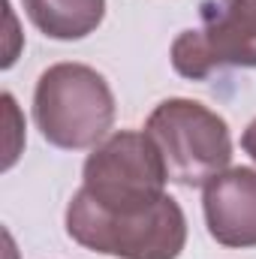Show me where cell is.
Listing matches in <instances>:
<instances>
[{
	"label": "cell",
	"mask_w": 256,
	"mask_h": 259,
	"mask_svg": "<svg viewBox=\"0 0 256 259\" xmlns=\"http://www.w3.org/2000/svg\"><path fill=\"white\" fill-rule=\"evenodd\" d=\"M27 18L49 39H84L106 18V0H21Z\"/></svg>",
	"instance_id": "obj_7"
},
{
	"label": "cell",
	"mask_w": 256,
	"mask_h": 259,
	"mask_svg": "<svg viewBox=\"0 0 256 259\" xmlns=\"http://www.w3.org/2000/svg\"><path fill=\"white\" fill-rule=\"evenodd\" d=\"M66 235L103 256L118 259H178L187 244V220L172 196L136 217L106 214L84 190L66 205Z\"/></svg>",
	"instance_id": "obj_2"
},
{
	"label": "cell",
	"mask_w": 256,
	"mask_h": 259,
	"mask_svg": "<svg viewBox=\"0 0 256 259\" xmlns=\"http://www.w3.org/2000/svg\"><path fill=\"white\" fill-rule=\"evenodd\" d=\"M166 166L148 133L118 130L84 160L81 190L115 217H136L166 196Z\"/></svg>",
	"instance_id": "obj_3"
},
{
	"label": "cell",
	"mask_w": 256,
	"mask_h": 259,
	"mask_svg": "<svg viewBox=\"0 0 256 259\" xmlns=\"http://www.w3.org/2000/svg\"><path fill=\"white\" fill-rule=\"evenodd\" d=\"M33 121L55 148H97L115 124V94L94 66L55 64L36 81Z\"/></svg>",
	"instance_id": "obj_1"
},
{
	"label": "cell",
	"mask_w": 256,
	"mask_h": 259,
	"mask_svg": "<svg viewBox=\"0 0 256 259\" xmlns=\"http://www.w3.org/2000/svg\"><path fill=\"white\" fill-rule=\"evenodd\" d=\"M178 75L202 81L217 69H256V0H205L202 24L172 42Z\"/></svg>",
	"instance_id": "obj_5"
},
{
	"label": "cell",
	"mask_w": 256,
	"mask_h": 259,
	"mask_svg": "<svg viewBox=\"0 0 256 259\" xmlns=\"http://www.w3.org/2000/svg\"><path fill=\"white\" fill-rule=\"evenodd\" d=\"M205 226L223 247H256V169L235 166L205 184Z\"/></svg>",
	"instance_id": "obj_6"
},
{
	"label": "cell",
	"mask_w": 256,
	"mask_h": 259,
	"mask_svg": "<svg viewBox=\"0 0 256 259\" xmlns=\"http://www.w3.org/2000/svg\"><path fill=\"white\" fill-rule=\"evenodd\" d=\"M241 148L250 154V160L256 163V118L247 124V130H244V136H241Z\"/></svg>",
	"instance_id": "obj_8"
},
{
	"label": "cell",
	"mask_w": 256,
	"mask_h": 259,
	"mask_svg": "<svg viewBox=\"0 0 256 259\" xmlns=\"http://www.w3.org/2000/svg\"><path fill=\"white\" fill-rule=\"evenodd\" d=\"M145 133L157 145L169 181L181 187H205L211 178L229 169L232 160V136L229 124L208 106L172 97L163 100L148 124Z\"/></svg>",
	"instance_id": "obj_4"
}]
</instances>
